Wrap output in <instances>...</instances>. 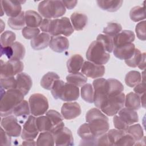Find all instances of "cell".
I'll use <instances>...</instances> for the list:
<instances>
[{"label": "cell", "instance_id": "cell-2", "mask_svg": "<svg viewBox=\"0 0 146 146\" xmlns=\"http://www.w3.org/2000/svg\"><path fill=\"white\" fill-rule=\"evenodd\" d=\"M86 121L88 123L91 132L96 137L106 133L109 130L108 117L98 108H91L87 112Z\"/></svg>", "mask_w": 146, "mask_h": 146}, {"label": "cell", "instance_id": "cell-19", "mask_svg": "<svg viewBox=\"0 0 146 146\" xmlns=\"http://www.w3.org/2000/svg\"><path fill=\"white\" fill-rule=\"evenodd\" d=\"M49 47L52 51L60 53L68 48L69 41L66 37L62 35L51 36Z\"/></svg>", "mask_w": 146, "mask_h": 146}, {"label": "cell", "instance_id": "cell-5", "mask_svg": "<svg viewBox=\"0 0 146 146\" xmlns=\"http://www.w3.org/2000/svg\"><path fill=\"white\" fill-rule=\"evenodd\" d=\"M86 58L94 63L103 65L108 62L110 55L105 50L100 42L95 40L90 44L87 50Z\"/></svg>", "mask_w": 146, "mask_h": 146}, {"label": "cell", "instance_id": "cell-38", "mask_svg": "<svg viewBox=\"0 0 146 146\" xmlns=\"http://www.w3.org/2000/svg\"><path fill=\"white\" fill-rule=\"evenodd\" d=\"M36 124L38 129L39 132L49 131L52 130V124L49 118L46 116H39L36 118Z\"/></svg>", "mask_w": 146, "mask_h": 146}, {"label": "cell", "instance_id": "cell-53", "mask_svg": "<svg viewBox=\"0 0 146 146\" xmlns=\"http://www.w3.org/2000/svg\"><path fill=\"white\" fill-rule=\"evenodd\" d=\"M1 144L2 145H11V136H9L1 127Z\"/></svg>", "mask_w": 146, "mask_h": 146}, {"label": "cell", "instance_id": "cell-30", "mask_svg": "<svg viewBox=\"0 0 146 146\" xmlns=\"http://www.w3.org/2000/svg\"><path fill=\"white\" fill-rule=\"evenodd\" d=\"M124 106L126 108L138 110L141 107L140 96L135 92H129L125 96Z\"/></svg>", "mask_w": 146, "mask_h": 146}, {"label": "cell", "instance_id": "cell-24", "mask_svg": "<svg viewBox=\"0 0 146 146\" xmlns=\"http://www.w3.org/2000/svg\"><path fill=\"white\" fill-rule=\"evenodd\" d=\"M71 23L74 30L76 31L82 30L87 23V16L82 13L75 12L70 17Z\"/></svg>", "mask_w": 146, "mask_h": 146}, {"label": "cell", "instance_id": "cell-23", "mask_svg": "<svg viewBox=\"0 0 146 146\" xmlns=\"http://www.w3.org/2000/svg\"><path fill=\"white\" fill-rule=\"evenodd\" d=\"M50 39L51 36L48 34L46 33H40L31 40V46L35 50H43L49 46Z\"/></svg>", "mask_w": 146, "mask_h": 146}, {"label": "cell", "instance_id": "cell-49", "mask_svg": "<svg viewBox=\"0 0 146 146\" xmlns=\"http://www.w3.org/2000/svg\"><path fill=\"white\" fill-rule=\"evenodd\" d=\"M40 34V30L38 27H25L22 31L23 36L27 39H32Z\"/></svg>", "mask_w": 146, "mask_h": 146}, {"label": "cell", "instance_id": "cell-54", "mask_svg": "<svg viewBox=\"0 0 146 146\" xmlns=\"http://www.w3.org/2000/svg\"><path fill=\"white\" fill-rule=\"evenodd\" d=\"M133 91L135 94H137L140 96L145 94V84L144 82H141L134 87Z\"/></svg>", "mask_w": 146, "mask_h": 146}, {"label": "cell", "instance_id": "cell-37", "mask_svg": "<svg viewBox=\"0 0 146 146\" xmlns=\"http://www.w3.org/2000/svg\"><path fill=\"white\" fill-rule=\"evenodd\" d=\"M125 131L127 133L132 136L136 142L140 141L144 137L143 128L139 124L129 125Z\"/></svg>", "mask_w": 146, "mask_h": 146}, {"label": "cell", "instance_id": "cell-47", "mask_svg": "<svg viewBox=\"0 0 146 146\" xmlns=\"http://www.w3.org/2000/svg\"><path fill=\"white\" fill-rule=\"evenodd\" d=\"M1 87L4 90L14 89L17 87L16 79L14 76L1 77Z\"/></svg>", "mask_w": 146, "mask_h": 146}, {"label": "cell", "instance_id": "cell-50", "mask_svg": "<svg viewBox=\"0 0 146 146\" xmlns=\"http://www.w3.org/2000/svg\"><path fill=\"white\" fill-rule=\"evenodd\" d=\"M135 31L137 37L141 40H145V21H143L138 23L135 28Z\"/></svg>", "mask_w": 146, "mask_h": 146}, {"label": "cell", "instance_id": "cell-33", "mask_svg": "<svg viewBox=\"0 0 146 146\" xmlns=\"http://www.w3.org/2000/svg\"><path fill=\"white\" fill-rule=\"evenodd\" d=\"M60 79L59 76L54 72H48L43 76L40 80V86L44 89L51 90L54 82Z\"/></svg>", "mask_w": 146, "mask_h": 146}, {"label": "cell", "instance_id": "cell-51", "mask_svg": "<svg viewBox=\"0 0 146 146\" xmlns=\"http://www.w3.org/2000/svg\"><path fill=\"white\" fill-rule=\"evenodd\" d=\"M136 143V141L130 135L125 133L115 144V145H134Z\"/></svg>", "mask_w": 146, "mask_h": 146}, {"label": "cell", "instance_id": "cell-52", "mask_svg": "<svg viewBox=\"0 0 146 146\" xmlns=\"http://www.w3.org/2000/svg\"><path fill=\"white\" fill-rule=\"evenodd\" d=\"M113 122L115 128L119 130L125 131L129 126L118 115H114V117L113 118Z\"/></svg>", "mask_w": 146, "mask_h": 146}, {"label": "cell", "instance_id": "cell-57", "mask_svg": "<svg viewBox=\"0 0 146 146\" xmlns=\"http://www.w3.org/2000/svg\"><path fill=\"white\" fill-rule=\"evenodd\" d=\"M22 145H36V142L34 140H25L22 143Z\"/></svg>", "mask_w": 146, "mask_h": 146}, {"label": "cell", "instance_id": "cell-1", "mask_svg": "<svg viewBox=\"0 0 146 146\" xmlns=\"http://www.w3.org/2000/svg\"><path fill=\"white\" fill-rule=\"evenodd\" d=\"M39 27L41 31L51 36L63 35L68 36L74 30L69 18L66 17L60 19H44Z\"/></svg>", "mask_w": 146, "mask_h": 146}, {"label": "cell", "instance_id": "cell-34", "mask_svg": "<svg viewBox=\"0 0 146 146\" xmlns=\"http://www.w3.org/2000/svg\"><path fill=\"white\" fill-rule=\"evenodd\" d=\"M67 83L75 85L77 87H82L87 82V77L82 73H71L66 76Z\"/></svg>", "mask_w": 146, "mask_h": 146}, {"label": "cell", "instance_id": "cell-28", "mask_svg": "<svg viewBox=\"0 0 146 146\" xmlns=\"http://www.w3.org/2000/svg\"><path fill=\"white\" fill-rule=\"evenodd\" d=\"M30 112V109L29 103L27 101L23 100L19 103L14 109L13 115L19 119H26L27 116H29Z\"/></svg>", "mask_w": 146, "mask_h": 146}, {"label": "cell", "instance_id": "cell-46", "mask_svg": "<svg viewBox=\"0 0 146 146\" xmlns=\"http://www.w3.org/2000/svg\"><path fill=\"white\" fill-rule=\"evenodd\" d=\"M64 84L65 83L63 80L60 79L56 80L54 82L51 89V94L54 99H60Z\"/></svg>", "mask_w": 146, "mask_h": 146}, {"label": "cell", "instance_id": "cell-29", "mask_svg": "<svg viewBox=\"0 0 146 146\" xmlns=\"http://www.w3.org/2000/svg\"><path fill=\"white\" fill-rule=\"evenodd\" d=\"M96 2L98 6L102 10L110 12H115L121 7L123 1L98 0Z\"/></svg>", "mask_w": 146, "mask_h": 146}, {"label": "cell", "instance_id": "cell-7", "mask_svg": "<svg viewBox=\"0 0 146 146\" xmlns=\"http://www.w3.org/2000/svg\"><path fill=\"white\" fill-rule=\"evenodd\" d=\"M29 103L30 112L34 116L44 115L48 109V102L47 98L39 93L31 95L29 98Z\"/></svg>", "mask_w": 146, "mask_h": 146}, {"label": "cell", "instance_id": "cell-27", "mask_svg": "<svg viewBox=\"0 0 146 146\" xmlns=\"http://www.w3.org/2000/svg\"><path fill=\"white\" fill-rule=\"evenodd\" d=\"M25 23L27 26L38 27L40 26L43 21L42 16L34 10H27L25 13Z\"/></svg>", "mask_w": 146, "mask_h": 146}, {"label": "cell", "instance_id": "cell-14", "mask_svg": "<svg viewBox=\"0 0 146 146\" xmlns=\"http://www.w3.org/2000/svg\"><path fill=\"white\" fill-rule=\"evenodd\" d=\"M78 134L82 139L80 145H97V139L91 132L88 123L81 125L78 129Z\"/></svg>", "mask_w": 146, "mask_h": 146}, {"label": "cell", "instance_id": "cell-31", "mask_svg": "<svg viewBox=\"0 0 146 146\" xmlns=\"http://www.w3.org/2000/svg\"><path fill=\"white\" fill-rule=\"evenodd\" d=\"M107 80L108 85V96L117 95L123 92L124 86L119 80L113 78H110Z\"/></svg>", "mask_w": 146, "mask_h": 146}, {"label": "cell", "instance_id": "cell-13", "mask_svg": "<svg viewBox=\"0 0 146 146\" xmlns=\"http://www.w3.org/2000/svg\"><path fill=\"white\" fill-rule=\"evenodd\" d=\"M56 145H73L74 138L71 131L63 127L53 133Z\"/></svg>", "mask_w": 146, "mask_h": 146}, {"label": "cell", "instance_id": "cell-17", "mask_svg": "<svg viewBox=\"0 0 146 146\" xmlns=\"http://www.w3.org/2000/svg\"><path fill=\"white\" fill-rule=\"evenodd\" d=\"M135 48V46L133 43H128L121 46L114 47L113 53L117 58L125 60L132 57Z\"/></svg>", "mask_w": 146, "mask_h": 146}, {"label": "cell", "instance_id": "cell-32", "mask_svg": "<svg viewBox=\"0 0 146 146\" xmlns=\"http://www.w3.org/2000/svg\"><path fill=\"white\" fill-rule=\"evenodd\" d=\"M25 12L22 11L18 16L15 17H10L7 21L8 25L13 30H21L23 29L25 27Z\"/></svg>", "mask_w": 146, "mask_h": 146}, {"label": "cell", "instance_id": "cell-21", "mask_svg": "<svg viewBox=\"0 0 146 146\" xmlns=\"http://www.w3.org/2000/svg\"><path fill=\"white\" fill-rule=\"evenodd\" d=\"M135 39V35L133 31L127 30L121 31L118 34L113 37L114 47H119L132 43Z\"/></svg>", "mask_w": 146, "mask_h": 146}, {"label": "cell", "instance_id": "cell-20", "mask_svg": "<svg viewBox=\"0 0 146 146\" xmlns=\"http://www.w3.org/2000/svg\"><path fill=\"white\" fill-rule=\"evenodd\" d=\"M79 94L78 87L68 83H65L60 99L65 102H72L79 98Z\"/></svg>", "mask_w": 146, "mask_h": 146}, {"label": "cell", "instance_id": "cell-35", "mask_svg": "<svg viewBox=\"0 0 146 146\" xmlns=\"http://www.w3.org/2000/svg\"><path fill=\"white\" fill-rule=\"evenodd\" d=\"M54 144L55 141L54 135L49 131L42 132L36 140V145L52 146Z\"/></svg>", "mask_w": 146, "mask_h": 146}, {"label": "cell", "instance_id": "cell-22", "mask_svg": "<svg viewBox=\"0 0 146 146\" xmlns=\"http://www.w3.org/2000/svg\"><path fill=\"white\" fill-rule=\"evenodd\" d=\"M46 115L49 118L52 124L51 133H54L59 129L64 127L63 123V117L56 111L54 110H50L46 113Z\"/></svg>", "mask_w": 146, "mask_h": 146}, {"label": "cell", "instance_id": "cell-36", "mask_svg": "<svg viewBox=\"0 0 146 146\" xmlns=\"http://www.w3.org/2000/svg\"><path fill=\"white\" fill-rule=\"evenodd\" d=\"M142 81L141 74L137 71L128 72L125 77V84L129 87H134Z\"/></svg>", "mask_w": 146, "mask_h": 146}, {"label": "cell", "instance_id": "cell-25", "mask_svg": "<svg viewBox=\"0 0 146 146\" xmlns=\"http://www.w3.org/2000/svg\"><path fill=\"white\" fill-rule=\"evenodd\" d=\"M118 116L125 121L128 125L137 123L139 121V116L135 110L128 108H122L118 112Z\"/></svg>", "mask_w": 146, "mask_h": 146}, {"label": "cell", "instance_id": "cell-15", "mask_svg": "<svg viewBox=\"0 0 146 146\" xmlns=\"http://www.w3.org/2000/svg\"><path fill=\"white\" fill-rule=\"evenodd\" d=\"M82 112L80 105L77 102L65 103L61 108V114L66 120H72L79 116Z\"/></svg>", "mask_w": 146, "mask_h": 146}, {"label": "cell", "instance_id": "cell-48", "mask_svg": "<svg viewBox=\"0 0 146 146\" xmlns=\"http://www.w3.org/2000/svg\"><path fill=\"white\" fill-rule=\"evenodd\" d=\"M142 53L138 48H135V52L131 58L127 60H125V64L131 67H137L141 58Z\"/></svg>", "mask_w": 146, "mask_h": 146}, {"label": "cell", "instance_id": "cell-8", "mask_svg": "<svg viewBox=\"0 0 146 146\" xmlns=\"http://www.w3.org/2000/svg\"><path fill=\"white\" fill-rule=\"evenodd\" d=\"M92 87L94 91V103L99 109L108 97V85L107 79L98 78L93 81Z\"/></svg>", "mask_w": 146, "mask_h": 146}, {"label": "cell", "instance_id": "cell-55", "mask_svg": "<svg viewBox=\"0 0 146 146\" xmlns=\"http://www.w3.org/2000/svg\"><path fill=\"white\" fill-rule=\"evenodd\" d=\"M66 8L68 10H71L75 7L77 4V1H62Z\"/></svg>", "mask_w": 146, "mask_h": 146}, {"label": "cell", "instance_id": "cell-18", "mask_svg": "<svg viewBox=\"0 0 146 146\" xmlns=\"http://www.w3.org/2000/svg\"><path fill=\"white\" fill-rule=\"evenodd\" d=\"M17 87L16 88L21 91L24 96L26 95L30 90L33 82L31 77L25 72H21L16 76Z\"/></svg>", "mask_w": 146, "mask_h": 146}, {"label": "cell", "instance_id": "cell-3", "mask_svg": "<svg viewBox=\"0 0 146 146\" xmlns=\"http://www.w3.org/2000/svg\"><path fill=\"white\" fill-rule=\"evenodd\" d=\"M23 100H24L23 94L17 88L8 90L5 92L1 98V116L12 115L14 108Z\"/></svg>", "mask_w": 146, "mask_h": 146}, {"label": "cell", "instance_id": "cell-16", "mask_svg": "<svg viewBox=\"0 0 146 146\" xmlns=\"http://www.w3.org/2000/svg\"><path fill=\"white\" fill-rule=\"evenodd\" d=\"M23 2H25L12 0H2L1 1V7L4 13L10 17H17L22 12L21 4Z\"/></svg>", "mask_w": 146, "mask_h": 146}, {"label": "cell", "instance_id": "cell-6", "mask_svg": "<svg viewBox=\"0 0 146 146\" xmlns=\"http://www.w3.org/2000/svg\"><path fill=\"white\" fill-rule=\"evenodd\" d=\"M125 102V95L123 92L119 95L108 96L102 105L100 110L107 116H112L116 115L123 108Z\"/></svg>", "mask_w": 146, "mask_h": 146}, {"label": "cell", "instance_id": "cell-43", "mask_svg": "<svg viewBox=\"0 0 146 146\" xmlns=\"http://www.w3.org/2000/svg\"><path fill=\"white\" fill-rule=\"evenodd\" d=\"M16 39L15 34L11 31H5L1 35V44L2 47L11 46Z\"/></svg>", "mask_w": 146, "mask_h": 146}, {"label": "cell", "instance_id": "cell-26", "mask_svg": "<svg viewBox=\"0 0 146 146\" xmlns=\"http://www.w3.org/2000/svg\"><path fill=\"white\" fill-rule=\"evenodd\" d=\"M83 58L79 54L72 55L67 62L68 72L70 73L78 72L82 68L84 63Z\"/></svg>", "mask_w": 146, "mask_h": 146}, {"label": "cell", "instance_id": "cell-41", "mask_svg": "<svg viewBox=\"0 0 146 146\" xmlns=\"http://www.w3.org/2000/svg\"><path fill=\"white\" fill-rule=\"evenodd\" d=\"M11 47L13 49V55L10 59L20 60L24 58L26 50L24 46L22 43L18 42H15Z\"/></svg>", "mask_w": 146, "mask_h": 146}, {"label": "cell", "instance_id": "cell-10", "mask_svg": "<svg viewBox=\"0 0 146 146\" xmlns=\"http://www.w3.org/2000/svg\"><path fill=\"white\" fill-rule=\"evenodd\" d=\"M24 65L20 60L9 59L6 62L1 60V77L14 76L21 73Z\"/></svg>", "mask_w": 146, "mask_h": 146}, {"label": "cell", "instance_id": "cell-39", "mask_svg": "<svg viewBox=\"0 0 146 146\" xmlns=\"http://www.w3.org/2000/svg\"><path fill=\"white\" fill-rule=\"evenodd\" d=\"M96 40L102 44L105 50L108 53H110L113 51L114 44L112 37L106 34H100L98 35Z\"/></svg>", "mask_w": 146, "mask_h": 146}, {"label": "cell", "instance_id": "cell-42", "mask_svg": "<svg viewBox=\"0 0 146 146\" xmlns=\"http://www.w3.org/2000/svg\"><path fill=\"white\" fill-rule=\"evenodd\" d=\"M129 17L132 21L135 22L144 20L145 19L144 7L139 6L133 7L129 11Z\"/></svg>", "mask_w": 146, "mask_h": 146}, {"label": "cell", "instance_id": "cell-44", "mask_svg": "<svg viewBox=\"0 0 146 146\" xmlns=\"http://www.w3.org/2000/svg\"><path fill=\"white\" fill-rule=\"evenodd\" d=\"M122 30V26L116 22H110L104 28L103 33L111 37H114Z\"/></svg>", "mask_w": 146, "mask_h": 146}, {"label": "cell", "instance_id": "cell-45", "mask_svg": "<svg viewBox=\"0 0 146 146\" xmlns=\"http://www.w3.org/2000/svg\"><path fill=\"white\" fill-rule=\"evenodd\" d=\"M107 136L110 143V145H115L119 139L124 135L126 132L125 131L117 129H112L108 130L107 132Z\"/></svg>", "mask_w": 146, "mask_h": 146}, {"label": "cell", "instance_id": "cell-9", "mask_svg": "<svg viewBox=\"0 0 146 146\" xmlns=\"http://www.w3.org/2000/svg\"><path fill=\"white\" fill-rule=\"evenodd\" d=\"M1 125L11 137H18L22 132V127L14 115L4 116L1 120Z\"/></svg>", "mask_w": 146, "mask_h": 146}, {"label": "cell", "instance_id": "cell-12", "mask_svg": "<svg viewBox=\"0 0 146 146\" xmlns=\"http://www.w3.org/2000/svg\"><path fill=\"white\" fill-rule=\"evenodd\" d=\"M39 132L36 124V117L33 115H30L23 126L21 138L23 140H34Z\"/></svg>", "mask_w": 146, "mask_h": 146}, {"label": "cell", "instance_id": "cell-4", "mask_svg": "<svg viewBox=\"0 0 146 146\" xmlns=\"http://www.w3.org/2000/svg\"><path fill=\"white\" fill-rule=\"evenodd\" d=\"M41 16L45 19H57L63 16L66 11L62 1H42L38 7Z\"/></svg>", "mask_w": 146, "mask_h": 146}, {"label": "cell", "instance_id": "cell-56", "mask_svg": "<svg viewBox=\"0 0 146 146\" xmlns=\"http://www.w3.org/2000/svg\"><path fill=\"white\" fill-rule=\"evenodd\" d=\"M145 59H146V56L145 53L143 52L141 54V58L140 59V61L137 66V67L142 70H144L145 68Z\"/></svg>", "mask_w": 146, "mask_h": 146}, {"label": "cell", "instance_id": "cell-58", "mask_svg": "<svg viewBox=\"0 0 146 146\" xmlns=\"http://www.w3.org/2000/svg\"><path fill=\"white\" fill-rule=\"evenodd\" d=\"M140 103H141V106L143 108H145V94L140 96Z\"/></svg>", "mask_w": 146, "mask_h": 146}, {"label": "cell", "instance_id": "cell-40", "mask_svg": "<svg viewBox=\"0 0 146 146\" xmlns=\"http://www.w3.org/2000/svg\"><path fill=\"white\" fill-rule=\"evenodd\" d=\"M82 98L88 103H94V91L92 86L90 83L84 84L80 90Z\"/></svg>", "mask_w": 146, "mask_h": 146}, {"label": "cell", "instance_id": "cell-11", "mask_svg": "<svg viewBox=\"0 0 146 146\" xmlns=\"http://www.w3.org/2000/svg\"><path fill=\"white\" fill-rule=\"evenodd\" d=\"M81 71L86 77L98 79L102 78L104 75L105 67L103 65H99L90 61H86L83 64Z\"/></svg>", "mask_w": 146, "mask_h": 146}]
</instances>
